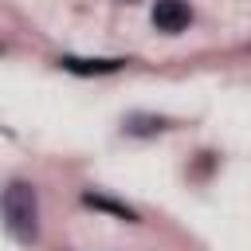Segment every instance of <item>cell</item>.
Returning a JSON list of instances; mask_svg holds the SVG:
<instances>
[{"mask_svg": "<svg viewBox=\"0 0 251 251\" xmlns=\"http://www.w3.org/2000/svg\"><path fill=\"white\" fill-rule=\"evenodd\" d=\"M86 204H90V208H102V212H114V216H122V220H133V212H129L126 204H114V200H106V196L86 192Z\"/></svg>", "mask_w": 251, "mask_h": 251, "instance_id": "obj_4", "label": "cell"}, {"mask_svg": "<svg viewBox=\"0 0 251 251\" xmlns=\"http://www.w3.org/2000/svg\"><path fill=\"white\" fill-rule=\"evenodd\" d=\"M122 63L126 59H75V55L63 59V67L75 71V75H106V71H118Z\"/></svg>", "mask_w": 251, "mask_h": 251, "instance_id": "obj_3", "label": "cell"}, {"mask_svg": "<svg viewBox=\"0 0 251 251\" xmlns=\"http://www.w3.org/2000/svg\"><path fill=\"white\" fill-rule=\"evenodd\" d=\"M188 20H192V8L184 0H157L153 4V24L161 31H184Z\"/></svg>", "mask_w": 251, "mask_h": 251, "instance_id": "obj_2", "label": "cell"}, {"mask_svg": "<svg viewBox=\"0 0 251 251\" xmlns=\"http://www.w3.org/2000/svg\"><path fill=\"white\" fill-rule=\"evenodd\" d=\"M4 224L20 243H31L39 235V200L27 180H12L4 188Z\"/></svg>", "mask_w": 251, "mask_h": 251, "instance_id": "obj_1", "label": "cell"}]
</instances>
